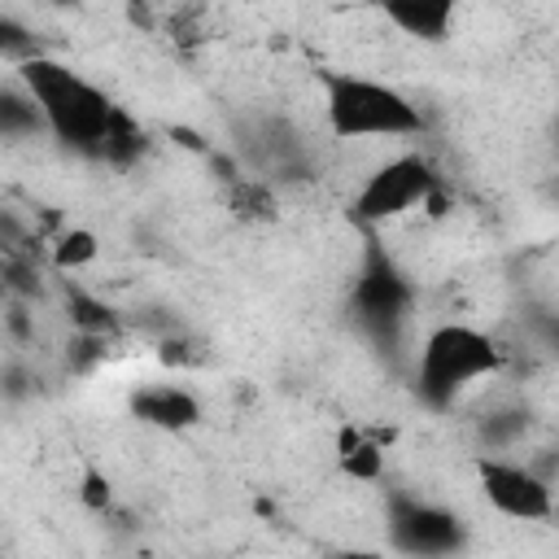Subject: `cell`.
<instances>
[{
  "mask_svg": "<svg viewBox=\"0 0 559 559\" xmlns=\"http://www.w3.org/2000/svg\"><path fill=\"white\" fill-rule=\"evenodd\" d=\"M17 83L31 92V100L39 105L44 114V131L83 153V157H100V144H105V131L118 114L114 96L92 83L79 66L52 57V52H35L17 66Z\"/></svg>",
  "mask_w": 559,
  "mask_h": 559,
  "instance_id": "obj_1",
  "label": "cell"
},
{
  "mask_svg": "<svg viewBox=\"0 0 559 559\" xmlns=\"http://www.w3.org/2000/svg\"><path fill=\"white\" fill-rule=\"evenodd\" d=\"M70 323L79 328V336H92V341H105L114 328H118V314L105 306V301H96V297H87V293H70Z\"/></svg>",
  "mask_w": 559,
  "mask_h": 559,
  "instance_id": "obj_15",
  "label": "cell"
},
{
  "mask_svg": "<svg viewBox=\"0 0 559 559\" xmlns=\"http://www.w3.org/2000/svg\"><path fill=\"white\" fill-rule=\"evenodd\" d=\"M380 13L389 26H397L419 44H445L459 22V9L450 0H389Z\"/></svg>",
  "mask_w": 559,
  "mask_h": 559,
  "instance_id": "obj_10",
  "label": "cell"
},
{
  "mask_svg": "<svg viewBox=\"0 0 559 559\" xmlns=\"http://www.w3.org/2000/svg\"><path fill=\"white\" fill-rule=\"evenodd\" d=\"M384 533H389V550L406 559H454L467 546V524L459 511L411 493L389 498Z\"/></svg>",
  "mask_w": 559,
  "mask_h": 559,
  "instance_id": "obj_5",
  "label": "cell"
},
{
  "mask_svg": "<svg viewBox=\"0 0 559 559\" xmlns=\"http://www.w3.org/2000/svg\"><path fill=\"white\" fill-rule=\"evenodd\" d=\"M231 214L236 218H245V223H266V218H275V197H271V183H262V179H236L231 183Z\"/></svg>",
  "mask_w": 559,
  "mask_h": 559,
  "instance_id": "obj_14",
  "label": "cell"
},
{
  "mask_svg": "<svg viewBox=\"0 0 559 559\" xmlns=\"http://www.w3.org/2000/svg\"><path fill=\"white\" fill-rule=\"evenodd\" d=\"M524 432H528V415H524V411H498V415H485V424H480V441H485L489 450H480V454H502V450L515 445Z\"/></svg>",
  "mask_w": 559,
  "mask_h": 559,
  "instance_id": "obj_17",
  "label": "cell"
},
{
  "mask_svg": "<svg viewBox=\"0 0 559 559\" xmlns=\"http://www.w3.org/2000/svg\"><path fill=\"white\" fill-rule=\"evenodd\" d=\"M22 384H26V371H22V367H4V393H9V397H22V393H26Z\"/></svg>",
  "mask_w": 559,
  "mask_h": 559,
  "instance_id": "obj_20",
  "label": "cell"
},
{
  "mask_svg": "<svg viewBox=\"0 0 559 559\" xmlns=\"http://www.w3.org/2000/svg\"><path fill=\"white\" fill-rule=\"evenodd\" d=\"M476 472V489L480 498L502 515V520H520V524H542L555 515V489L550 480L507 454H476L472 459Z\"/></svg>",
  "mask_w": 559,
  "mask_h": 559,
  "instance_id": "obj_6",
  "label": "cell"
},
{
  "mask_svg": "<svg viewBox=\"0 0 559 559\" xmlns=\"http://www.w3.org/2000/svg\"><path fill=\"white\" fill-rule=\"evenodd\" d=\"M437 188H441V175L424 153H397L367 170V179L349 201V218L362 227H384L411 210H424V201Z\"/></svg>",
  "mask_w": 559,
  "mask_h": 559,
  "instance_id": "obj_4",
  "label": "cell"
},
{
  "mask_svg": "<svg viewBox=\"0 0 559 559\" xmlns=\"http://www.w3.org/2000/svg\"><path fill=\"white\" fill-rule=\"evenodd\" d=\"M74 498H79L83 511L109 515L114 511V476L100 463H83L79 467V480H74Z\"/></svg>",
  "mask_w": 559,
  "mask_h": 559,
  "instance_id": "obj_13",
  "label": "cell"
},
{
  "mask_svg": "<svg viewBox=\"0 0 559 559\" xmlns=\"http://www.w3.org/2000/svg\"><path fill=\"white\" fill-rule=\"evenodd\" d=\"M39 135H48V131H44V114L31 100V92L17 79L0 83V140L4 144H26V140H39Z\"/></svg>",
  "mask_w": 559,
  "mask_h": 559,
  "instance_id": "obj_11",
  "label": "cell"
},
{
  "mask_svg": "<svg viewBox=\"0 0 559 559\" xmlns=\"http://www.w3.org/2000/svg\"><path fill=\"white\" fill-rule=\"evenodd\" d=\"M411 297H415V293H411V280L397 271V262H393L380 245H371L367 258H362L358 284H354V310H358V319H362L376 336H384V332H393V328L406 319Z\"/></svg>",
  "mask_w": 559,
  "mask_h": 559,
  "instance_id": "obj_7",
  "label": "cell"
},
{
  "mask_svg": "<svg viewBox=\"0 0 559 559\" xmlns=\"http://www.w3.org/2000/svg\"><path fill=\"white\" fill-rule=\"evenodd\" d=\"M140 148H144V131L131 122V114H114V122H109V131H105V144H100V157L105 162H118V166H127L131 157H140Z\"/></svg>",
  "mask_w": 559,
  "mask_h": 559,
  "instance_id": "obj_16",
  "label": "cell"
},
{
  "mask_svg": "<svg viewBox=\"0 0 559 559\" xmlns=\"http://www.w3.org/2000/svg\"><path fill=\"white\" fill-rule=\"evenodd\" d=\"M328 559H389V550H380V546H345V550H336Z\"/></svg>",
  "mask_w": 559,
  "mask_h": 559,
  "instance_id": "obj_19",
  "label": "cell"
},
{
  "mask_svg": "<svg viewBox=\"0 0 559 559\" xmlns=\"http://www.w3.org/2000/svg\"><path fill=\"white\" fill-rule=\"evenodd\" d=\"M502 367V349L489 332L472 323H437L428 328L415 354V397L428 411H450L476 380H489Z\"/></svg>",
  "mask_w": 559,
  "mask_h": 559,
  "instance_id": "obj_3",
  "label": "cell"
},
{
  "mask_svg": "<svg viewBox=\"0 0 559 559\" xmlns=\"http://www.w3.org/2000/svg\"><path fill=\"white\" fill-rule=\"evenodd\" d=\"M323 118L336 140H411L424 131L419 105L371 74L354 70H323Z\"/></svg>",
  "mask_w": 559,
  "mask_h": 559,
  "instance_id": "obj_2",
  "label": "cell"
},
{
  "mask_svg": "<svg viewBox=\"0 0 559 559\" xmlns=\"http://www.w3.org/2000/svg\"><path fill=\"white\" fill-rule=\"evenodd\" d=\"M332 459H336V472L354 485H376V480H384V467H389V450L376 445L362 432V424H349V419L336 424V432H332Z\"/></svg>",
  "mask_w": 559,
  "mask_h": 559,
  "instance_id": "obj_9",
  "label": "cell"
},
{
  "mask_svg": "<svg viewBox=\"0 0 559 559\" xmlns=\"http://www.w3.org/2000/svg\"><path fill=\"white\" fill-rule=\"evenodd\" d=\"M48 258H52L57 271H87L100 258V236L92 227H66L48 245Z\"/></svg>",
  "mask_w": 559,
  "mask_h": 559,
  "instance_id": "obj_12",
  "label": "cell"
},
{
  "mask_svg": "<svg viewBox=\"0 0 559 559\" xmlns=\"http://www.w3.org/2000/svg\"><path fill=\"white\" fill-rule=\"evenodd\" d=\"M35 52H44V48H39V39H35V31H31L22 17L0 13V61L22 66V61H26V57H35Z\"/></svg>",
  "mask_w": 559,
  "mask_h": 559,
  "instance_id": "obj_18",
  "label": "cell"
},
{
  "mask_svg": "<svg viewBox=\"0 0 559 559\" xmlns=\"http://www.w3.org/2000/svg\"><path fill=\"white\" fill-rule=\"evenodd\" d=\"M127 411L135 424L157 432H188L201 424V397L183 384H140L131 389Z\"/></svg>",
  "mask_w": 559,
  "mask_h": 559,
  "instance_id": "obj_8",
  "label": "cell"
}]
</instances>
